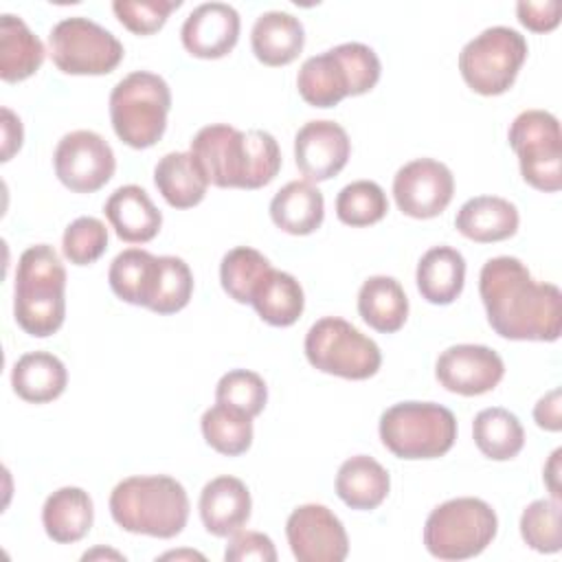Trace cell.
Wrapping results in <instances>:
<instances>
[{"label": "cell", "mask_w": 562, "mask_h": 562, "mask_svg": "<svg viewBox=\"0 0 562 562\" xmlns=\"http://www.w3.org/2000/svg\"><path fill=\"white\" fill-rule=\"evenodd\" d=\"M226 562H244V560H257V562H274L277 549L274 542L261 533V531H237L231 536L226 551Z\"/></svg>", "instance_id": "obj_42"}, {"label": "cell", "mask_w": 562, "mask_h": 562, "mask_svg": "<svg viewBox=\"0 0 562 562\" xmlns=\"http://www.w3.org/2000/svg\"><path fill=\"white\" fill-rule=\"evenodd\" d=\"M182 46L200 59H220L239 37V13L226 2L198 4L180 29Z\"/></svg>", "instance_id": "obj_18"}, {"label": "cell", "mask_w": 562, "mask_h": 562, "mask_svg": "<svg viewBox=\"0 0 562 562\" xmlns=\"http://www.w3.org/2000/svg\"><path fill=\"white\" fill-rule=\"evenodd\" d=\"M110 514L130 533L173 538L187 527L189 496L167 474L127 476L110 494Z\"/></svg>", "instance_id": "obj_3"}, {"label": "cell", "mask_w": 562, "mask_h": 562, "mask_svg": "<svg viewBox=\"0 0 562 562\" xmlns=\"http://www.w3.org/2000/svg\"><path fill=\"white\" fill-rule=\"evenodd\" d=\"M518 209L498 195H476L461 204L454 217L457 231L479 244L512 237L518 231Z\"/></svg>", "instance_id": "obj_21"}, {"label": "cell", "mask_w": 562, "mask_h": 562, "mask_svg": "<svg viewBox=\"0 0 562 562\" xmlns=\"http://www.w3.org/2000/svg\"><path fill=\"white\" fill-rule=\"evenodd\" d=\"M250 305L268 325L290 327L303 314L305 296L301 283L290 272L270 268L257 285Z\"/></svg>", "instance_id": "obj_32"}, {"label": "cell", "mask_w": 562, "mask_h": 562, "mask_svg": "<svg viewBox=\"0 0 562 562\" xmlns=\"http://www.w3.org/2000/svg\"><path fill=\"white\" fill-rule=\"evenodd\" d=\"M285 536L299 562H342L349 553V538L340 518L318 503L296 507L288 516Z\"/></svg>", "instance_id": "obj_14"}, {"label": "cell", "mask_w": 562, "mask_h": 562, "mask_svg": "<svg viewBox=\"0 0 562 562\" xmlns=\"http://www.w3.org/2000/svg\"><path fill=\"white\" fill-rule=\"evenodd\" d=\"M325 200L310 180H292L270 202L272 222L290 235H310L323 224Z\"/></svg>", "instance_id": "obj_27"}, {"label": "cell", "mask_w": 562, "mask_h": 562, "mask_svg": "<svg viewBox=\"0 0 562 562\" xmlns=\"http://www.w3.org/2000/svg\"><path fill=\"white\" fill-rule=\"evenodd\" d=\"M375 50L360 42L338 44L321 55L307 57L296 75V88L305 103L334 108L345 97L369 92L380 79Z\"/></svg>", "instance_id": "obj_5"}, {"label": "cell", "mask_w": 562, "mask_h": 562, "mask_svg": "<svg viewBox=\"0 0 562 562\" xmlns=\"http://www.w3.org/2000/svg\"><path fill=\"white\" fill-rule=\"evenodd\" d=\"M94 520L92 498L81 487H59L55 490L42 507V525L50 540L59 544H70L81 540Z\"/></svg>", "instance_id": "obj_24"}, {"label": "cell", "mask_w": 562, "mask_h": 562, "mask_svg": "<svg viewBox=\"0 0 562 562\" xmlns=\"http://www.w3.org/2000/svg\"><path fill=\"white\" fill-rule=\"evenodd\" d=\"M42 40L18 15H0V77L9 83L29 79L44 61Z\"/></svg>", "instance_id": "obj_29"}, {"label": "cell", "mask_w": 562, "mask_h": 562, "mask_svg": "<svg viewBox=\"0 0 562 562\" xmlns=\"http://www.w3.org/2000/svg\"><path fill=\"white\" fill-rule=\"evenodd\" d=\"M419 294L432 305L452 303L465 283V259L452 246H432L417 263L415 272Z\"/></svg>", "instance_id": "obj_25"}, {"label": "cell", "mask_w": 562, "mask_h": 562, "mask_svg": "<svg viewBox=\"0 0 562 562\" xmlns=\"http://www.w3.org/2000/svg\"><path fill=\"white\" fill-rule=\"evenodd\" d=\"M66 268L48 244L26 248L15 270V323L35 338H46L64 325Z\"/></svg>", "instance_id": "obj_4"}, {"label": "cell", "mask_w": 562, "mask_h": 562, "mask_svg": "<svg viewBox=\"0 0 562 562\" xmlns=\"http://www.w3.org/2000/svg\"><path fill=\"white\" fill-rule=\"evenodd\" d=\"M180 4L182 0H114L112 9L127 31L151 35L165 26L169 13Z\"/></svg>", "instance_id": "obj_41"}, {"label": "cell", "mask_w": 562, "mask_h": 562, "mask_svg": "<svg viewBox=\"0 0 562 562\" xmlns=\"http://www.w3.org/2000/svg\"><path fill=\"white\" fill-rule=\"evenodd\" d=\"M516 13L522 26H527L533 33H547L553 31L560 24V2L558 0H544V2H518Z\"/></svg>", "instance_id": "obj_43"}, {"label": "cell", "mask_w": 562, "mask_h": 562, "mask_svg": "<svg viewBox=\"0 0 562 562\" xmlns=\"http://www.w3.org/2000/svg\"><path fill=\"white\" fill-rule=\"evenodd\" d=\"M193 294V274L184 259L173 255L158 257V279L147 310L156 314H176L187 307Z\"/></svg>", "instance_id": "obj_37"}, {"label": "cell", "mask_w": 562, "mask_h": 562, "mask_svg": "<svg viewBox=\"0 0 562 562\" xmlns=\"http://www.w3.org/2000/svg\"><path fill=\"white\" fill-rule=\"evenodd\" d=\"M494 509L474 496L450 498L437 505L424 525V544L439 560H468L479 555L496 536Z\"/></svg>", "instance_id": "obj_8"}, {"label": "cell", "mask_w": 562, "mask_h": 562, "mask_svg": "<svg viewBox=\"0 0 562 562\" xmlns=\"http://www.w3.org/2000/svg\"><path fill=\"white\" fill-rule=\"evenodd\" d=\"M358 314L382 334L402 329L408 316V299L402 283L386 274L369 277L358 292Z\"/></svg>", "instance_id": "obj_30"}, {"label": "cell", "mask_w": 562, "mask_h": 562, "mask_svg": "<svg viewBox=\"0 0 562 562\" xmlns=\"http://www.w3.org/2000/svg\"><path fill=\"white\" fill-rule=\"evenodd\" d=\"M171 90L160 75L134 70L110 92V119L116 136L134 147L156 145L167 127Z\"/></svg>", "instance_id": "obj_6"}, {"label": "cell", "mask_w": 562, "mask_h": 562, "mask_svg": "<svg viewBox=\"0 0 562 562\" xmlns=\"http://www.w3.org/2000/svg\"><path fill=\"white\" fill-rule=\"evenodd\" d=\"M507 138L518 156L522 180L544 193L560 191L562 134L558 119L544 110H525L512 121Z\"/></svg>", "instance_id": "obj_11"}, {"label": "cell", "mask_w": 562, "mask_h": 562, "mask_svg": "<svg viewBox=\"0 0 562 562\" xmlns=\"http://www.w3.org/2000/svg\"><path fill=\"white\" fill-rule=\"evenodd\" d=\"M391 476L382 463L373 457L356 454L338 468L336 494L351 509H375L389 496Z\"/></svg>", "instance_id": "obj_26"}, {"label": "cell", "mask_w": 562, "mask_h": 562, "mask_svg": "<svg viewBox=\"0 0 562 562\" xmlns=\"http://www.w3.org/2000/svg\"><path fill=\"white\" fill-rule=\"evenodd\" d=\"M250 492L237 476H215L200 492V518L209 533L228 538L237 533L250 518Z\"/></svg>", "instance_id": "obj_19"}, {"label": "cell", "mask_w": 562, "mask_h": 562, "mask_svg": "<svg viewBox=\"0 0 562 562\" xmlns=\"http://www.w3.org/2000/svg\"><path fill=\"white\" fill-rule=\"evenodd\" d=\"M452 193L454 176L435 158H415L400 167L393 178L397 209L415 220H428L443 213Z\"/></svg>", "instance_id": "obj_15"}, {"label": "cell", "mask_w": 562, "mask_h": 562, "mask_svg": "<svg viewBox=\"0 0 562 562\" xmlns=\"http://www.w3.org/2000/svg\"><path fill=\"white\" fill-rule=\"evenodd\" d=\"M158 279V257L143 248H127L119 252L108 270L112 292L132 305L149 307Z\"/></svg>", "instance_id": "obj_31"}, {"label": "cell", "mask_w": 562, "mask_h": 562, "mask_svg": "<svg viewBox=\"0 0 562 562\" xmlns=\"http://www.w3.org/2000/svg\"><path fill=\"white\" fill-rule=\"evenodd\" d=\"M200 424L206 443L220 454L237 457L252 443V417L228 404L217 402L206 408Z\"/></svg>", "instance_id": "obj_34"}, {"label": "cell", "mask_w": 562, "mask_h": 562, "mask_svg": "<svg viewBox=\"0 0 562 562\" xmlns=\"http://www.w3.org/2000/svg\"><path fill=\"white\" fill-rule=\"evenodd\" d=\"M522 540L540 553H558L562 547L560 501L538 498L529 503L520 516Z\"/></svg>", "instance_id": "obj_38"}, {"label": "cell", "mask_w": 562, "mask_h": 562, "mask_svg": "<svg viewBox=\"0 0 562 562\" xmlns=\"http://www.w3.org/2000/svg\"><path fill=\"white\" fill-rule=\"evenodd\" d=\"M525 59L527 40L516 29L490 26L461 48L459 70L474 92L494 97L512 88Z\"/></svg>", "instance_id": "obj_10"}, {"label": "cell", "mask_w": 562, "mask_h": 562, "mask_svg": "<svg viewBox=\"0 0 562 562\" xmlns=\"http://www.w3.org/2000/svg\"><path fill=\"white\" fill-rule=\"evenodd\" d=\"M103 213L116 237L127 244H145L154 239L162 226V213L138 184H125L110 193Z\"/></svg>", "instance_id": "obj_20"}, {"label": "cell", "mask_w": 562, "mask_h": 562, "mask_svg": "<svg viewBox=\"0 0 562 562\" xmlns=\"http://www.w3.org/2000/svg\"><path fill=\"white\" fill-rule=\"evenodd\" d=\"M560 457H562V450H553V454L549 457L547 465H544V483L553 496V501H560Z\"/></svg>", "instance_id": "obj_46"}, {"label": "cell", "mask_w": 562, "mask_h": 562, "mask_svg": "<svg viewBox=\"0 0 562 562\" xmlns=\"http://www.w3.org/2000/svg\"><path fill=\"white\" fill-rule=\"evenodd\" d=\"M533 419L540 428L558 432L562 428V391L551 389L544 397L538 400L533 408Z\"/></svg>", "instance_id": "obj_44"}, {"label": "cell", "mask_w": 562, "mask_h": 562, "mask_svg": "<svg viewBox=\"0 0 562 562\" xmlns=\"http://www.w3.org/2000/svg\"><path fill=\"white\" fill-rule=\"evenodd\" d=\"M108 248V228L101 220L83 215L70 222L61 237L64 257L75 266L94 263Z\"/></svg>", "instance_id": "obj_40"}, {"label": "cell", "mask_w": 562, "mask_h": 562, "mask_svg": "<svg viewBox=\"0 0 562 562\" xmlns=\"http://www.w3.org/2000/svg\"><path fill=\"white\" fill-rule=\"evenodd\" d=\"M472 437L476 448L494 461L514 459L525 446L522 424L514 413L501 406L483 408L472 424Z\"/></svg>", "instance_id": "obj_33"}, {"label": "cell", "mask_w": 562, "mask_h": 562, "mask_svg": "<svg viewBox=\"0 0 562 562\" xmlns=\"http://www.w3.org/2000/svg\"><path fill=\"white\" fill-rule=\"evenodd\" d=\"M303 44V24L288 11L261 13L250 31L252 53L266 66H285L294 61L301 55Z\"/></svg>", "instance_id": "obj_22"}, {"label": "cell", "mask_w": 562, "mask_h": 562, "mask_svg": "<svg viewBox=\"0 0 562 562\" xmlns=\"http://www.w3.org/2000/svg\"><path fill=\"white\" fill-rule=\"evenodd\" d=\"M503 375V358L485 345H452L439 353L435 364L437 382L465 397L492 391Z\"/></svg>", "instance_id": "obj_16"}, {"label": "cell", "mask_w": 562, "mask_h": 562, "mask_svg": "<svg viewBox=\"0 0 562 562\" xmlns=\"http://www.w3.org/2000/svg\"><path fill=\"white\" fill-rule=\"evenodd\" d=\"M215 400L228 404L248 417H257L268 400V386L263 378L248 369H233L224 373L215 386Z\"/></svg>", "instance_id": "obj_39"}, {"label": "cell", "mask_w": 562, "mask_h": 562, "mask_svg": "<svg viewBox=\"0 0 562 562\" xmlns=\"http://www.w3.org/2000/svg\"><path fill=\"white\" fill-rule=\"evenodd\" d=\"M202 165L209 184L220 189H259L281 169V151L270 132H241L226 123L198 130L189 149Z\"/></svg>", "instance_id": "obj_2"}, {"label": "cell", "mask_w": 562, "mask_h": 562, "mask_svg": "<svg viewBox=\"0 0 562 562\" xmlns=\"http://www.w3.org/2000/svg\"><path fill=\"white\" fill-rule=\"evenodd\" d=\"M53 165L59 182L75 193L99 191L116 169L110 143L92 130H75L59 138Z\"/></svg>", "instance_id": "obj_13"}, {"label": "cell", "mask_w": 562, "mask_h": 562, "mask_svg": "<svg viewBox=\"0 0 562 562\" xmlns=\"http://www.w3.org/2000/svg\"><path fill=\"white\" fill-rule=\"evenodd\" d=\"M154 184L173 209H191L206 195L209 178L191 151H169L154 167Z\"/></svg>", "instance_id": "obj_23"}, {"label": "cell", "mask_w": 562, "mask_h": 562, "mask_svg": "<svg viewBox=\"0 0 562 562\" xmlns=\"http://www.w3.org/2000/svg\"><path fill=\"white\" fill-rule=\"evenodd\" d=\"M22 121L9 108H2V160L7 162L22 147Z\"/></svg>", "instance_id": "obj_45"}, {"label": "cell", "mask_w": 562, "mask_h": 562, "mask_svg": "<svg viewBox=\"0 0 562 562\" xmlns=\"http://www.w3.org/2000/svg\"><path fill=\"white\" fill-rule=\"evenodd\" d=\"M389 211L384 189L373 180H356L340 189L336 215L347 226H369L380 222Z\"/></svg>", "instance_id": "obj_36"}, {"label": "cell", "mask_w": 562, "mask_h": 562, "mask_svg": "<svg viewBox=\"0 0 562 562\" xmlns=\"http://www.w3.org/2000/svg\"><path fill=\"white\" fill-rule=\"evenodd\" d=\"M68 382L64 362L48 351H29L20 356L11 369L13 391L31 404L57 400Z\"/></svg>", "instance_id": "obj_28"}, {"label": "cell", "mask_w": 562, "mask_h": 562, "mask_svg": "<svg viewBox=\"0 0 562 562\" xmlns=\"http://www.w3.org/2000/svg\"><path fill=\"white\" fill-rule=\"evenodd\" d=\"M305 356L314 369L345 380H367L382 364L375 340L338 316H323L307 329Z\"/></svg>", "instance_id": "obj_9"}, {"label": "cell", "mask_w": 562, "mask_h": 562, "mask_svg": "<svg viewBox=\"0 0 562 562\" xmlns=\"http://www.w3.org/2000/svg\"><path fill=\"white\" fill-rule=\"evenodd\" d=\"M270 261L250 246H237L222 257L220 281L224 292L237 303H250L257 285L270 270Z\"/></svg>", "instance_id": "obj_35"}, {"label": "cell", "mask_w": 562, "mask_h": 562, "mask_svg": "<svg viewBox=\"0 0 562 562\" xmlns=\"http://www.w3.org/2000/svg\"><path fill=\"white\" fill-rule=\"evenodd\" d=\"M479 294L490 327L509 340L553 342L562 331V294L540 283L516 257H492L479 274Z\"/></svg>", "instance_id": "obj_1"}, {"label": "cell", "mask_w": 562, "mask_h": 562, "mask_svg": "<svg viewBox=\"0 0 562 562\" xmlns=\"http://www.w3.org/2000/svg\"><path fill=\"white\" fill-rule=\"evenodd\" d=\"M53 64L66 75H108L123 59V44L83 15L59 20L48 33Z\"/></svg>", "instance_id": "obj_12"}, {"label": "cell", "mask_w": 562, "mask_h": 562, "mask_svg": "<svg viewBox=\"0 0 562 562\" xmlns=\"http://www.w3.org/2000/svg\"><path fill=\"white\" fill-rule=\"evenodd\" d=\"M380 439L400 459H437L454 446L457 419L435 402H400L382 413Z\"/></svg>", "instance_id": "obj_7"}, {"label": "cell", "mask_w": 562, "mask_h": 562, "mask_svg": "<svg viewBox=\"0 0 562 562\" xmlns=\"http://www.w3.org/2000/svg\"><path fill=\"white\" fill-rule=\"evenodd\" d=\"M351 154V140L334 121H307L294 136V160L310 182H323L342 171Z\"/></svg>", "instance_id": "obj_17"}]
</instances>
